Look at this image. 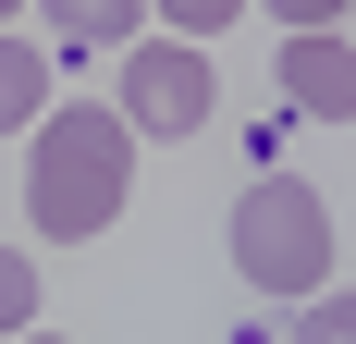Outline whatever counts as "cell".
Listing matches in <instances>:
<instances>
[{
	"label": "cell",
	"mask_w": 356,
	"mask_h": 344,
	"mask_svg": "<svg viewBox=\"0 0 356 344\" xmlns=\"http://www.w3.org/2000/svg\"><path fill=\"white\" fill-rule=\"evenodd\" d=\"M123 197H136V123L99 99H62L37 111V172H25V221L49 246H86L123 221Z\"/></svg>",
	"instance_id": "1"
},
{
	"label": "cell",
	"mask_w": 356,
	"mask_h": 344,
	"mask_svg": "<svg viewBox=\"0 0 356 344\" xmlns=\"http://www.w3.org/2000/svg\"><path fill=\"white\" fill-rule=\"evenodd\" d=\"M234 271H246L258 295L307 308V295L332 283V209H320V185H295V172H258L246 197H234Z\"/></svg>",
	"instance_id": "2"
},
{
	"label": "cell",
	"mask_w": 356,
	"mask_h": 344,
	"mask_svg": "<svg viewBox=\"0 0 356 344\" xmlns=\"http://www.w3.org/2000/svg\"><path fill=\"white\" fill-rule=\"evenodd\" d=\"M209 99H221V74H209L197 37H136V49H123V123H136V136H197Z\"/></svg>",
	"instance_id": "3"
},
{
	"label": "cell",
	"mask_w": 356,
	"mask_h": 344,
	"mask_svg": "<svg viewBox=\"0 0 356 344\" xmlns=\"http://www.w3.org/2000/svg\"><path fill=\"white\" fill-rule=\"evenodd\" d=\"M283 99L320 111V123H356V49H344L332 25H295V37H283Z\"/></svg>",
	"instance_id": "4"
},
{
	"label": "cell",
	"mask_w": 356,
	"mask_h": 344,
	"mask_svg": "<svg viewBox=\"0 0 356 344\" xmlns=\"http://www.w3.org/2000/svg\"><path fill=\"white\" fill-rule=\"evenodd\" d=\"M136 13L147 0H49V37L62 49H136Z\"/></svg>",
	"instance_id": "5"
},
{
	"label": "cell",
	"mask_w": 356,
	"mask_h": 344,
	"mask_svg": "<svg viewBox=\"0 0 356 344\" xmlns=\"http://www.w3.org/2000/svg\"><path fill=\"white\" fill-rule=\"evenodd\" d=\"M49 99V62H37L25 37H0V136H25V111Z\"/></svg>",
	"instance_id": "6"
},
{
	"label": "cell",
	"mask_w": 356,
	"mask_h": 344,
	"mask_svg": "<svg viewBox=\"0 0 356 344\" xmlns=\"http://www.w3.org/2000/svg\"><path fill=\"white\" fill-rule=\"evenodd\" d=\"M295 344H356V295H332V283H320L307 320H295Z\"/></svg>",
	"instance_id": "7"
},
{
	"label": "cell",
	"mask_w": 356,
	"mask_h": 344,
	"mask_svg": "<svg viewBox=\"0 0 356 344\" xmlns=\"http://www.w3.org/2000/svg\"><path fill=\"white\" fill-rule=\"evenodd\" d=\"M147 13H172V37H221L246 0H147Z\"/></svg>",
	"instance_id": "8"
},
{
	"label": "cell",
	"mask_w": 356,
	"mask_h": 344,
	"mask_svg": "<svg viewBox=\"0 0 356 344\" xmlns=\"http://www.w3.org/2000/svg\"><path fill=\"white\" fill-rule=\"evenodd\" d=\"M25 308H37V271L13 258V246H0V332H25Z\"/></svg>",
	"instance_id": "9"
},
{
	"label": "cell",
	"mask_w": 356,
	"mask_h": 344,
	"mask_svg": "<svg viewBox=\"0 0 356 344\" xmlns=\"http://www.w3.org/2000/svg\"><path fill=\"white\" fill-rule=\"evenodd\" d=\"M270 13H283V37L295 25H344V0H270Z\"/></svg>",
	"instance_id": "10"
},
{
	"label": "cell",
	"mask_w": 356,
	"mask_h": 344,
	"mask_svg": "<svg viewBox=\"0 0 356 344\" xmlns=\"http://www.w3.org/2000/svg\"><path fill=\"white\" fill-rule=\"evenodd\" d=\"M0 344H62V332H0Z\"/></svg>",
	"instance_id": "11"
},
{
	"label": "cell",
	"mask_w": 356,
	"mask_h": 344,
	"mask_svg": "<svg viewBox=\"0 0 356 344\" xmlns=\"http://www.w3.org/2000/svg\"><path fill=\"white\" fill-rule=\"evenodd\" d=\"M0 13H13V0H0Z\"/></svg>",
	"instance_id": "12"
}]
</instances>
